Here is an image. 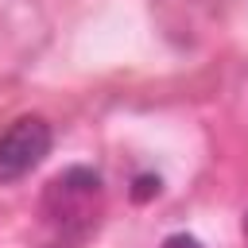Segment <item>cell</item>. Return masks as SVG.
Returning <instances> with one entry per match:
<instances>
[{
  "label": "cell",
  "instance_id": "7a4b0ae2",
  "mask_svg": "<svg viewBox=\"0 0 248 248\" xmlns=\"http://www.w3.org/2000/svg\"><path fill=\"white\" fill-rule=\"evenodd\" d=\"M54 132L43 116H19L0 132V186L19 182L50 155Z\"/></svg>",
  "mask_w": 248,
  "mask_h": 248
},
{
  "label": "cell",
  "instance_id": "3957f363",
  "mask_svg": "<svg viewBox=\"0 0 248 248\" xmlns=\"http://www.w3.org/2000/svg\"><path fill=\"white\" fill-rule=\"evenodd\" d=\"M163 190V178L159 174H136V182H132V202H151L155 194Z\"/></svg>",
  "mask_w": 248,
  "mask_h": 248
},
{
  "label": "cell",
  "instance_id": "277c9868",
  "mask_svg": "<svg viewBox=\"0 0 248 248\" xmlns=\"http://www.w3.org/2000/svg\"><path fill=\"white\" fill-rule=\"evenodd\" d=\"M159 248H205V244L198 236H190V232H170V236L159 240Z\"/></svg>",
  "mask_w": 248,
  "mask_h": 248
},
{
  "label": "cell",
  "instance_id": "6da1fadb",
  "mask_svg": "<svg viewBox=\"0 0 248 248\" xmlns=\"http://www.w3.org/2000/svg\"><path fill=\"white\" fill-rule=\"evenodd\" d=\"M97 202H101V174L89 167H70L46 186V217L62 229L85 232L97 221Z\"/></svg>",
  "mask_w": 248,
  "mask_h": 248
},
{
  "label": "cell",
  "instance_id": "5b68a950",
  "mask_svg": "<svg viewBox=\"0 0 248 248\" xmlns=\"http://www.w3.org/2000/svg\"><path fill=\"white\" fill-rule=\"evenodd\" d=\"M244 236H248V213H244Z\"/></svg>",
  "mask_w": 248,
  "mask_h": 248
}]
</instances>
